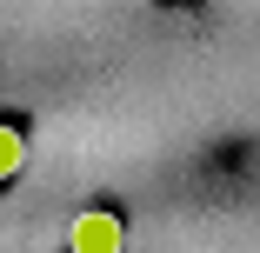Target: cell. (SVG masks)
<instances>
[{
    "label": "cell",
    "instance_id": "obj_1",
    "mask_svg": "<svg viewBox=\"0 0 260 253\" xmlns=\"http://www.w3.org/2000/svg\"><path fill=\"white\" fill-rule=\"evenodd\" d=\"M127 246V227H120V213H107V207H87L74 227H67V253H120Z\"/></svg>",
    "mask_w": 260,
    "mask_h": 253
},
{
    "label": "cell",
    "instance_id": "obj_2",
    "mask_svg": "<svg viewBox=\"0 0 260 253\" xmlns=\"http://www.w3.org/2000/svg\"><path fill=\"white\" fill-rule=\"evenodd\" d=\"M20 167H27V133H20L14 120H0V187H7Z\"/></svg>",
    "mask_w": 260,
    "mask_h": 253
}]
</instances>
